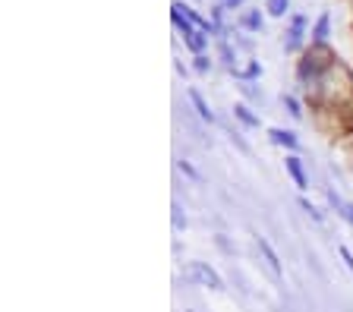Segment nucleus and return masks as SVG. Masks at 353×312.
Wrapping results in <instances>:
<instances>
[{
    "label": "nucleus",
    "instance_id": "ddd939ff",
    "mask_svg": "<svg viewBox=\"0 0 353 312\" xmlns=\"http://www.w3.org/2000/svg\"><path fill=\"white\" fill-rule=\"evenodd\" d=\"M328 35H331V16H328V13H322V16L316 19L312 38H316V41H328Z\"/></svg>",
    "mask_w": 353,
    "mask_h": 312
},
{
    "label": "nucleus",
    "instance_id": "a211bd4d",
    "mask_svg": "<svg viewBox=\"0 0 353 312\" xmlns=\"http://www.w3.org/2000/svg\"><path fill=\"white\" fill-rule=\"evenodd\" d=\"M300 208H303V211H306V215H309V218H312V221H319V224H322V221H325V215H322V211H319V208H316V205H312V202L300 199Z\"/></svg>",
    "mask_w": 353,
    "mask_h": 312
},
{
    "label": "nucleus",
    "instance_id": "5701e85b",
    "mask_svg": "<svg viewBox=\"0 0 353 312\" xmlns=\"http://www.w3.org/2000/svg\"><path fill=\"white\" fill-rule=\"evenodd\" d=\"M221 7H224V10H234V7H243V0H221Z\"/></svg>",
    "mask_w": 353,
    "mask_h": 312
},
{
    "label": "nucleus",
    "instance_id": "6ab92c4d",
    "mask_svg": "<svg viewBox=\"0 0 353 312\" xmlns=\"http://www.w3.org/2000/svg\"><path fill=\"white\" fill-rule=\"evenodd\" d=\"M192 70H196V73H208V70H212V60H208L205 54H196V57H192Z\"/></svg>",
    "mask_w": 353,
    "mask_h": 312
},
{
    "label": "nucleus",
    "instance_id": "dca6fc26",
    "mask_svg": "<svg viewBox=\"0 0 353 312\" xmlns=\"http://www.w3.org/2000/svg\"><path fill=\"white\" fill-rule=\"evenodd\" d=\"M265 10H268V16H284L290 10V0H268Z\"/></svg>",
    "mask_w": 353,
    "mask_h": 312
},
{
    "label": "nucleus",
    "instance_id": "9b49d317",
    "mask_svg": "<svg viewBox=\"0 0 353 312\" xmlns=\"http://www.w3.org/2000/svg\"><path fill=\"white\" fill-rule=\"evenodd\" d=\"M234 76L240 82H252V79H259V76H262V63H259V60H250L243 70H234Z\"/></svg>",
    "mask_w": 353,
    "mask_h": 312
},
{
    "label": "nucleus",
    "instance_id": "f3484780",
    "mask_svg": "<svg viewBox=\"0 0 353 312\" xmlns=\"http://www.w3.org/2000/svg\"><path fill=\"white\" fill-rule=\"evenodd\" d=\"M284 107H287V114H290L294 120L303 117V107H300V101H296L294 95H284Z\"/></svg>",
    "mask_w": 353,
    "mask_h": 312
},
{
    "label": "nucleus",
    "instance_id": "7ed1b4c3",
    "mask_svg": "<svg viewBox=\"0 0 353 312\" xmlns=\"http://www.w3.org/2000/svg\"><path fill=\"white\" fill-rule=\"evenodd\" d=\"M303 35H306V16H294L290 19V29H287V38H284V51H300L303 45Z\"/></svg>",
    "mask_w": 353,
    "mask_h": 312
},
{
    "label": "nucleus",
    "instance_id": "6e6552de",
    "mask_svg": "<svg viewBox=\"0 0 353 312\" xmlns=\"http://www.w3.org/2000/svg\"><path fill=\"white\" fill-rule=\"evenodd\" d=\"M328 202H331V208H334V211H338V215L353 227V202H344L334 189H328Z\"/></svg>",
    "mask_w": 353,
    "mask_h": 312
},
{
    "label": "nucleus",
    "instance_id": "aec40b11",
    "mask_svg": "<svg viewBox=\"0 0 353 312\" xmlns=\"http://www.w3.org/2000/svg\"><path fill=\"white\" fill-rule=\"evenodd\" d=\"M176 167H180V171H183V174H186V177H190V180H196V183H202V174H199V171H196V167H192L190 161H176Z\"/></svg>",
    "mask_w": 353,
    "mask_h": 312
},
{
    "label": "nucleus",
    "instance_id": "f8f14e48",
    "mask_svg": "<svg viewBox=\"0 0 353 312\" xmlns=\"http://www.w3.org/2000/svg\"><path fill=\"white\" fill-rule=\"evenodd\" d=\"M240 23H243V29H246V32H262V25H265V23H262V13H259V10H246Z\"/></svg>",
    "mask_w": 353,
    "mask_h": 312
},
{
    "label": "nucleus",
    "instance_id": "1a4fd4ad",
    "mask_svg": "<svg viewBox=\"0 0 353 312\" xmlns=\"http://www.w3.org/2000/svg\"><path fill=\"white\" fill-rule=\"evenodd\" d=\"M234 117L240 120L243 127H250V129H256V127H259V114H252V111H250V104H234Z\"/></svg>",
    "mask_w": 353,
    "mask_h": 312
},
{
    "label": "nucleus",
    "instance_id": "f257e3e1",
    "mask_svg": "<svg viewBox=\"0 0 353 312\" xmlns=\"http://www.w3.org/2000/svg\"><path fill=\"white\" fill-rule=\"evenodd\" d=\"M170 19H174V25H176V32H180V35H183V45L190 48L192 54H202L208 48V35L202 29H196V25L190 23V19H186L183 16V10L176 7L174 3V10H170Z\"/></svg>",
    "mask_w": 353,
    "mask_h": 312
},
{
    "label": "nucleus",
    "instance_id": "4be33fe9",
    "mask_svg": "<svg viewBox=\"0 0 353 312\" xmlns=\"http://www.w3.org/2000/svg\"><path fill=\"white\" fill-rule=\"evenodd\" d=\"M338 253H341V259L347 262V268H350V271H353V253H350V249H347V246H341Z\"/></svg>",
    "mask_w": 353,
    "mask_h": 312
},
{
    "label": "nucleus",
    "instance_id": "0eeeda50",
    "mask_svg": "<svg viewBox=\"0 0 353 312\" xmlns=\"http://www.w3.org/2000/svg\"><path fill=\"white\" fill-rule=\"evenodd\" d=\"M268 139L274 142V145H281V149H300V139H296V133H290V129H281V127H272L268 129Z\"/></svg>",
    "mask_w": 353,
    "mask_h": 312
},
{
    "label": "nucleus",
    "instance_id": "39448f33",
    "mask_svg": "<svg viewBox=\"0 0 353 312\" xmlns=\"http://www.w3.org/2000/svg\"><path fill=\"white\" fill-rule=\"evenodd\" d=\"M256 246H259V253L265 256V265H268V271H272L274 278H284V265H281L278 253H274V249H272V243H268V240H262V237H259V240H256Z\"/></svg>",
    "mask_w": 353,
    "mask_h": 312
},
{
    "label": "nucleus",
    "instance_id": "9d476101",
    "mask_svg": "<svg viewBox=\"0 0 353 312\" xmlns=\"http://www.w3.org/2000/svg\"><path fill=\"white\" fill-rule=\"evenodd\" d=\"M170 224H174L176 233H183L186 224H190V218H186V211H183V205H180V202H174V205H170Z\"/></svg>",
    "mask_w": 353,
    "mask_h": 312
},
{
    "label": "nucleus",
    "instance_id": "412c9836",
    "mask_svg": "<svg viewBox=\"0 0 353 312\" xmlns=\"http://www.w3.org/2000/svg\"><path fill=\"white\" fill-rule=\"evenodd\" d=\"M230 142H234V145L243 152V155H250V145L243 142V136H240V133H230Z\"/></svg>",
    "mask_w": 353,
    "mask_h": 312
},
{
    "label": "nucleus",
    "instance_id": "423d86ee",
    "mask_svg": "<svg viewBox=\"0 0 353 312\" xmlns=\"http://www.w3.org/2000/svg\"><path fill=\"white\" fill-rule=\"evenodd\" d=\"M186 95H190V104H192V111L199 114V120H202V123H214V111L208 107V101L202 98V92H199V89H190Z\"/></svg>",
    "mask_w": 353,
    "mask_h": 312
},
{
    "label": "nucleus",
    "instance_id": "f03ea898",
    "mask_svg": "<svg viewBox=\"0 0 353 312\" xmlns=\"http://www.w3.org/2000/svg\"><path fill=\"white\" fill-rule=\"evenodd\" d=\"M186 281L199 284V287H208V290H224V281H221V275L214 271L208 262H190L186 265Z\"/></svg>",
    "mask_w": 353,
    "mask_h": 312
},
{
    "label": "nucleus",
    "instance_id": "4468645a",
    "mask_svg": "<svg viewBox=\"0 0 353 312\" xmlns=\"http://www.w3.org/2000/svg\"><path fill=\"white\" fill-rule=\"evenodd\" d=\"M240 92H243V95H246V98H250L252 104H259V107H262V104H265V92L259 89L256 82H240Z\"/></svg>",
    "mask_w": 353,
    "mask_h": 312
},
{
    "label": "nucleus",
    "instance_id": "20e7f679",
    "mask_svg": "<svg viewBox=\"0 0 353 312\" xmlns=\"http://www.w3.org/2000/svg\"><path fill=\"white\" fill-rule=\"evenodd\" d=\"M284 167H287V174L294 177L296 189H303V193H306V189H309V177H306V167H303L300 158H296V155H287L284 158Z\"/></svg>",
    "mask_w": 353,
    "mask_h": 312
},
{
    "label": "nucleus",
    "instance_id": "2eb2a0df",
    "mask_svg": "<svg viewBox=\"0 0 353 312\" xmlns=\"http://www.w3.org/2000/svg\"><path fill=\"white\" fill-rule=\"evenodd\" d=\"M221 63H224V67H228L230 73L236 70V51L228 45V38H221Z\"/></svg>",
    "mask_w": 353,
    "mask_h": 312
}]
</instances>
